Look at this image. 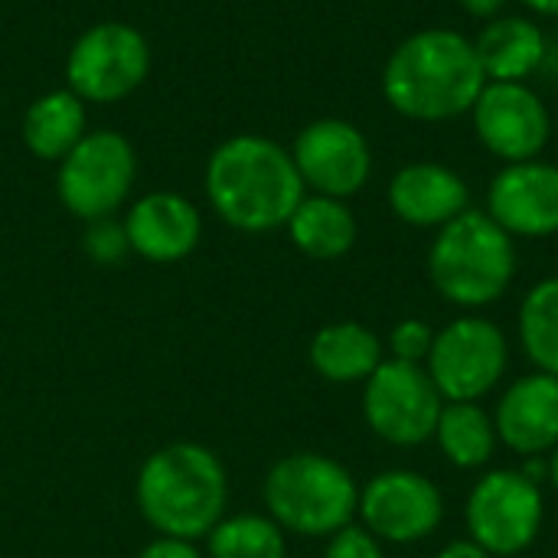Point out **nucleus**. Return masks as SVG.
<instances>
[{
  "instance_id": "f257e3e1",
  "label": "nucleus",
  "mask_w": 558,
  "mask_h": 558,
  "mask_svg": "<svg viewBox=\"0 0 558 558\" xmlns=\"http://www.w3.org/2000/svg\"><path fill=\"white\" fill-rule=\"evenodd\" d=\"M487 75L477 49L454 29H422L399 43L383 72L386 101L412 121H448L474 108Z\"/></svg>"
},
{
  "instance_id": "f03ea898",
  "label": "nucleus",
  "mask_w": 558,
  "mask_h": 558,
  "mask_svg": "<svg viewBox=\"0 0 558 558\" xmlns=\"http://www.w3.org/2000/svg\"><path fill=\"white\" fill-rule=\"evenodd\" d=\"M213 209L242 232H271L288 226L304 199V180L294 157L258 134H239L216 147L206 167Z\"/></svg>"
},
{
  "instance_id": "7ed1b4c3",
  "label": "nucleus",
  "mask_w": 558,
  "mask_h": 558,
  "mask_svg": "<svg viewBox=\"0 0 558 558\" xmlns=\"http://www.w3.org/2000/svg\"><path fill=\"white\" fill-rule=\"evenodd\" d=\"M229 477L222 461L193 441L154 451L137 474V507L144 520L170 539H203L226 513Z\"/></svg>"
},
{
  "instance_id": "20e7f679",
  "label": "nucleus",
  "mask_w": 558,
  "mask_h": 558,
  "mask_svg": "<svg viewBox=\"0 0 558 558\" xmlns=\"http://www.w3.org/2000/svg\"><path fill=\"white\" fill-rule=\"evenodd\" d=\"M428 275L448 304L468 311L497 304L517 275L513 235L504 232L487 213L464 209L438 229L428 252Z\"/></svg>"
},
{
  "instance_id": "39448f33",
  "label": "nucleus",
  "mask_w": 558,
  "mask_h": 558,
  "mask_svg": "<svg viewBox=\"0 0 558 558\" xmlns=\"http://www.w3.org/2000/svg\"><path fill=\"white\" fill-rule=\"evenodd\" d=\"M265 507L271 520L298 536H333L353 523L360 487L353 474L314 451L281 458L265 477Z\"/></svg>"
},
{
  "instance_id": "423d86ee",
  "label": "nucleus",
  "mask_w": 558,
  "mask_h": 558,
  "mask_svg": "<svg viewBox=\"0 0 558 558\" xmlns=\"http://www.w3.org/2000/svg\"><path fill=\"white\" fill-rule=\"evenodd\" d=\"M507 333L487 317H458L435 333L425 369L445 402H481L507 376Z\"/></svg>"
},
{
  "instance_id": "0eeeda50",
  "label": "nucleus",
  "mask_w": 558,
  "mask_h": 558,
  "mask_svg": "<svg viewBox=\"0 0 558 558\" xmlns=\"http://www.w3.org/2000/svg\"><path fill=\"white\" fill-rule=\"evenodd\" d=\"M546 517V500L539 484L523 471H490L484 474L464 507V523L471 539L494 558H510L526 553Z\"/></svg>"
},
{
  "instance_id": "6e6552de",
  "label": "nucleus",
  "mask_w": 558,
  "mask_h": 558,
  "mask_svg": "<svg viewBox=\"0 0 558 558\" xmlns=\"http://www.w3.org/2000/svg\"><path fill=\"white\" fill-rule=\"evenodd\" d=\"M445 399L422 363L383 360L363 383L366 425L396 448H415L435 438Z\"/></svg>"
},
{
  "instance_id": "1a4fd4ad",
  "label": "nucleus",
  "mask_w": 558,
  "mask_h": 558,
  "mask_svg": "<svg viewBox=\"0 0 558 558\" xmlns=\"http://www.w3.org/2000/svg\"><path fill=\"white\" fill-rule=\"evenodd\" d=\"M134 170L137 163L128 137L114 131L85 134L62 157L59 199L78 219H105L128 199Z\"/></svg>"
},
{
  "instance_id": "9d476101",
  "label": "nucleus",
  "mask_w": 558,
  "mask_h": 558,
  "mask_svg": "<svg viewBox=\"0 0 558 558\" xmlns=\"http://www.w3.org/2000/svg\"><path fill=\"white\" fill-rule=\"evenodd\" d=\"M150 69L147 39L128 23H95L85 29L65 62L69 92L82 101H121Z\"/></svg>"
},
{
  "instance_id": "9b49d317",
  "label": "nucleus",
  "mask_w": 558,
  "mask_h": 558,
  "mask_svg": "<svg viewBox=\"0 0 558 558\" xmlns=\"http://www.w3.org/2000/svg\"><path fill=\"white\" fill-rule=\"evenodd\" d=\"M356 513L379 543L412 546L441 526L445 497L425 474L396 468L366 481Z\"/></svg>"
},
{
  "instance_id": "f8f14e48",
  "label": "nucleus",
  "mask_w": 558,
  "mask_h": 558,
  "mask_svg": "<svg viewBox=\"0 0 558 558\" xmlns=\"http://www.w3.org/2000/svg\"><path fill=\"white\" fill-rule=\"evenodd\" d=\"M471 114L481 144L507 163L536 160L549 144V108L526 82H487Z\"/></svg>"
},
{
  "instance_id": "ddd939ff",
  "label": "nucleus",
  "mask_w": 558,
  "mask_h": 558,
  "mask_svg": "<svg viewBox=\"0 0 558 558\" xmlns=\"http://www.w3.org/2000/svg\"><path fill=\"white\" fill-rule=\"evenodd\" d=\"M294 167L317 196L347 199L360 193L373 170V154L360 128L340 118L307 124L294 141Z\"/></svg>"
},
{
  "instance_id": "4468645a",
  "label": "nucleus",
  "mask_w": 558,
  "mask_h": 558,
  "mask_svg": "<svg viewBox=\"0 0 558 558\" xmlns=\"http://www.w3.org/2000/svg\"><path fill=\"white\" fill-rule=\"evenodd\" d=\"M487 216L510 235L549 239L558 232V167L546 160L507 163L487 190Z\"/></svg>"
},
{
  "instance_id": "2eb2a0df",
  "label": "nucleus",
  "mask_w": 558,
  "mask_h": 558,
  "mask_svg": "<svg viewBox=\"0 0 558 558\" xmlns=\"http://www.w3.org/2000/svg\"><path fill=\"white\" fill-rule=\"evenodd\" d=\"M497 438L523 454L543 458L558 448V376L530 373L510 383L494 412Z\"/></svg>"
},
{
  "instance_id": "dca6fc26",
  "label": "nucleus",
  "mask_w": 558,
  "mask_h": 558,
  "mask_svg": "<svg viewBox=\"0 0 558 558\" xmlns=\"http://www.w3.org/2000/svg\"><path fill=\"white\" fill-rule=\"evenodd\" d=\"M128 245L147 262L170 265L199 245L203 219L196 206L177 193H150L137 199L124 219Z\"/></svg>"
},
{
  "instance_id": "f3484780",
  "label": "nucleus",
  "mask_w": 558,
  "mask_h": 558,
  "mask_svg": "<svg viewBox=\"0 0 558 558\" xmlns=\"http://www.w3.org/2000/svg\"><path fill=\"white\" fill-rule=\"evenodd\" d=\"M389 206L409 226L441 229L471 206V190L445 163H409L389 183Z\"/></svg>"
},
{
  "instance_id": "a211bd4d",
  "label": "nucleus",
  "mask_w": 558,
  "mask_h": 558,
  "mask_svg": "<svg viewBox=\"0 0 558 558\" xmlns=\"http://www.w3.org/2000/svg\"><path fill=\"white\" fill-rule=\"evenodd\" d=\"M474 49L490 82H526L546 59V36L526 16H497L481 29Z\"/></svg>"
},
{
  "instance_id": "6ab92c4d",
  "label": "nucleus",
  "mask_w": 558,
  "mask_h": 558,
  "mask_svg": "<svg viewBox=\"0 0 558 558\" xmlns=\"http://www.w3.org/2000/svg\"><path fill=\"white\" fill-rule=\"evenodd\" d=\"M379 363H383V340L356 320L330 324L317 330L311 340V366L327 383H340V386L366 383Z\"/></svg>"
},
{
  "instance_id": "aec40b11",
  "label": "nucleus",
  "mask_w": 558,
  "mask_h": 558,
  "mask_svg": "<svg viewBox=\"0 0 558 558\" xmlns=\"http://www.w3.org/2000/svg\"><path fill=\"white\" fill-rule=\"evenodd\" d=\"M291 242L320 262L340 258L356 242V216L343 199L333 196H304L288 219Z\"/></svg>"
},
{
  "instance_id": "412c9836",
  "label": "nucleus",
  "mask_w": 558,
  "mask_h": 558,
  "mask_svg": "<svg viewBox=\"0 0 558 558\" xmlns=\"http://www.w3.org/2000/svg\"><path fill=\"white\" fill-rule=\"evenodd\" d=\"M85 137V105L75 92L39 95L23 118V141L39 160H62Z\"/></svg>"
},
{
  "instance_id": "4be33fe9",
  "label": "nucleus",
  "mask_w": 558,
  "mask_h": 558,
  "mask_svg": "<svg viewBox=\"0 0 558 558\" xmlns=\"http://www.w3.org/2000/svg\"><path fill=\"white\" fill-rule=\"evenodd\" d=\"M435 441L454 468L477 471L494 458L500 438L494 428V415H487L477 402H445Z\"/></svg>"
},
{
  "instance_id": "5701e85b",
  "label": "nucleus",
  "mask_w": 558,
  "mask_h": 558,
  "mask_svg": "<svg viewBox=\"0 0 558 558\" xmlns=\"http://www.w3.org/2000/svg\"><path fill=\"white\" fill-rule=\"evenodd\" d=\"M520 347L539 373L558 376V278L526 291L520 304Z\"/></svg>"
},
{
  "instance_id": "b1692460",
  "label": "nucleus",
  "mask_w": 558,
  "mask_h": 558,
  "mask_svg": "<svg viewBox=\"0 0 558 558\" xmlns=\"http://www.w3.org/2000/svg\"><path fill=\"white\" fill-rule=\"evenodd\" d=\"M284 530L258 513L219 520L209 533V558H284Z\"/></svg>"
},
{
  "instance_id": "393cba45",
  "label": "nucleus",
  "mask_w": 558,
  "mask_h": 558,
  "mask_svg": "<svg viewBox=\"0 0 558 558\" xmlns=\"http://www.w3.org/2000/svg\"><path fill=\"white\" fill-rule=\"evenodd\" d=\"M82 245H85L88 258L98 262V265H114V262H121V258L128 255V248H131V245H128L124 226H118L111 216L92 219V226H88Z\"/></svg>"
},
{
  "instance_id": "a878e982",
  "label": "nucleus",
  "mask_w": 558,
  "mask_h": 558,
  "mask_svg": "<svg viewBox=\"0 0 558 558\" xmlns=\"http://www.w3.org/2000/svg\"><path fill=\"white\" fill-rule=\"evenodd\" d=\"M432 343H435V330L418 317H409V320L396 324V330L389 333L392 360H402V363H422L425 366V360L432 353Z\"/></svg>"
},
{
  "instance_id": "bb28decb",
  "label": "nucleus",
  "mask_w": 558,
  "mask_h": 558,
  "mask_svg": "<svg viewBox=\"0 0 558 558\" xmlns=\"http://www.w3.org/2000/svg\"><path fill=\"white\" fill-rule=\"evenodd\" d=\"M324 558H386L383 543L366 530V526H343L340 533L330 536Z\"/></svg>"
},
{
  "instance_id": "cd10ccee",
  "label": "nucleus",
  "mask_w": 558,
  "mask_h": 558,
  "mask_svg": "<svg viewBox=\"0 0 558 558\" xmlns=\"http://www.w3.org/2000/svg\"><path fill=\"white\" fill-rule=\"evenodd\" d=\"M137 558H199V553L193 549V543L186 539H170V536H160L154 539L150 546H144Z\"/></svg>"
},
{
  "instance_id": "c85d7f7f",
  "label": "nucleus",
  "mask_w": 558,
  "mask_h": 558,
  "mask_svg": "<svg viewBox=\"0 0 558 558\" xmlns=\"http://www.w3.org/2000/svg\"><path fill=\"white\" fill-rule=\"evenodd\" d=\"M435 558H494L487 549H481L471 536L468 539H454V543H448L441 553Z\"/></svg>"
},
{
  "instance_id": "c756f323",
  "label": "nucleus",
  "mask_w": 558,
  "mask_h": 558,
  "mask_svg": "<svg viewBox=\"0 0 558 558\" xmlns=\"http://www.w3.org/2000/svg\"><path fill=\"white\" fill-rule=\"evenodd\" d=\"M461 7L477 20H497V13L507 7V0H461Z\"/></svg>"
},
{
  "instance_id": "7c9ffc66",
  "label": "nucleus",
  "mask_w": 558,
  "mask_h": 558,
  "mask_svg": "<svg viewBox=\"0 0 558 558\" xmlns=\"http://www.w3.org/2000/svg\"><path fill=\"white\" fill-rule=\"evenodd\" d=\"M520 3H526L530 10H536L543 16H558V0H520Z\"/></svg>"
},
{
  "instance_id": "2f4dec72",
  "label": "nucleus",
  "mask_w": 558,
  "mask_h": 558,
  "mask_svg": "<svg viewBox=\"0 0 558 558\" xmlns=\"http://www.w3.org/2000/svg\"><path fill=\"white\" fill-rule=\"evenodd\" d=\"M546 458H549V484H553V490L558 494V448L556 451H549Z\"/></svg>"
}]
</instances>
